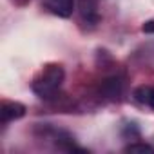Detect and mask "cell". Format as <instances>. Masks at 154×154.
<instances>
[{
  "label": "cell",
  "mask_w": 154,
  "mask_h": 154,
  "mask_svg": "<svg viewBox=\"0 0 154 154\" xmlns=\"http://www.w3.org/2000/svg\"><path fill=\"white\" fill-rule=\"evenodd\" d=\"M143 33H154V20L145 22V26H143Z\"/></svg>",
  "instance_id": "8992f818"
},
{
  "label": "cell",
  "mask_w": 154,
  "mask_h": 154,
  "mask_svg": "<svg viewBox=\"0 0 154 154\" xmlns=\"http://www.w3.org/2000/svg\"><path fill=\"white\" fill-rule=\"evenodd\" d=\"M44 6L56 17L67 18L74 9V0H42Z\"/></svg>",
  "instance_id": "7a4b0ae2"
},
{
  "label": "cell",
  "mask_w": 154,
  "mask_h": 154,
  "mask_svg": "<svg viewBox=\"0 0 154 154\" xmlns=\"http://www.w3.org/2000/svg\"><path fill=\"white\" fill-rule=\"evenodd\" d=\"M63 69L62 65L58 63H51V65H45L36 76H35V80L31 84V89L33 93L42 98V100H49L56 94V91L62 87V82H63Z\"/></svg>",
  "instance_id": "6da1fadb"
},
{
  "label": "cell",
  "mask_w": 154,
  "mask_h": 154,
  "mask_svg": "<svg viewBox=\"0 0 154 154\" xmlns=\"http://www.w3.org/2000/svg\"><path fill=\"white\" fill-rule=\"evenodd\" d=\"M134 100L141 105L154 109V85H141L134 91Z\"/></svg>",
  "instance_id": "277c9868"
},
{
  "label": "cell",
  "mask_w": 154,
  "mask_h": 154,
  "mask_svg": "<svg viewBox=\"0 0 154 154\" xmlns=\"http://www.w3.org/2000/svg\"><path fill=\"white\" fill-rule=\"evenodd\" d=\"M127 150L129 152H152L154 149L149 147V145H145V143H131L127 147Z\"/></svg>",
  "instance_id": "5b68a950"
},
{
  "label": "cell",
  "mask_w": 154,
  "mask_h": 154,
  "mask_svg": "<svg viewBox=\"0 0 154 154\" xmlns=\"http://www.w3.org/2000/svg\"><path fill=\"white\" fill-rule=\"evenodd\" d=\"M26 114V107L17 102H4L2 109H0V116H2V123H9L13 120H18Z\"/></svg>",
  "instance_id": "3957f363"
}]
</instances>
